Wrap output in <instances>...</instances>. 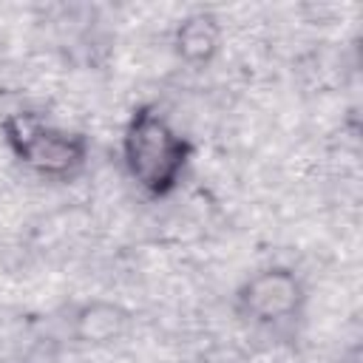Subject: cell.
Segmentation results:
<instances>
[{
    "label": "cell",
    "mask_w": 363,
    "mask_h": 363,
    "mask_svg": "<svg viewBox=\"0 0 363 363\" xmlns=\"http://www.w3.org/2000/svg\"><path fill=\"white\" fill-rule=\"evenodd\" d=\"M125 167L133 182L150 196H167L190 159V145L182 133L150 105L133 111L122 136Z\"/></svg>",
    "instance_id": "obj_1"
},
{
    "label": "cell",
    "mask_w": 363,
    "mask_h": 363,
    "mask_svg": "<svg viewBox=\"0 0 363 363\" xmlns=\"http://www.w3.org/2000/svg\"><path fill=\"white\" fill-rule=\"evenodd\" d=\"M3 139L11 153L43 176H68L85 162V139L48 119L20 111L3 119Z\"/></svg>",
    "instance_id": "obj_2"
},
{
    "label": "cell",
    "mask_w": 363,
    "mask_h": 363,
    "mask_svg": "<svg viewBox=\"0 0 363 363\" xmlns=\"http://www.w3.org/2000/svg\"><path fill=\"white\" fill-rule=\"evenodd\" d=\"M301 301V284L289 269H264L247 281L241 292L244 312L261 323L286 320Z\"/></svg>",
    "instance_id": "obj_3"
},
{
    "label": "cell",
    "mask_w": 363,
    "mask_h": 363,
    "mask_svg": "<svg viewBox=\"0 0 363 363\" xmlns=\"http://www.w3.org/2000/svg\"><path fill=\"white\" fill-rule=\"evenodd\" d=\"M179 54L190 62H207L218 48V26L210 14H190L176 31Z\"/></svg>",
    "instance_id": "obj_4"
}]
</instances>
